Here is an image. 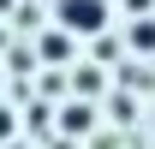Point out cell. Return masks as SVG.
Segmentation results:
<instances>
[{
    "label": "cell",
    "mask_w": 155,
    "mask_h": 149,
    "mask_svg": "<svg viewBox=\"0 0 155 149\" xmlns=\"http://www.w3.org/2000/svg\"><path fill=\"white\" fill-rule=\"evenodd\" d=\"M12 6H18V0H0V12H12Z\"/></svg>",
    "instance_id": "cell-9"
},
{
    "label": "cell",
    "mask_w": 155,
    "mask_h": 149,
    "mask_svg": "<svg viewBox=\"0 0 155 149\" xmlns=\"http://www.w3.org/2000/svg\"><path fill=\"white\" fill-rule=\"evenodd\" d=\"M101 84H107V72H96V66H84V72H78V90H84V95H96Z\"/></svg>",
    "instance_id": "cell-6"
},
{
    "label": "cell",
    "mask_w": 155,
    "mask_h": 149,
    "mask_svg": "<svg viewBox=\"0 0 155 149\" xmlns=\"http://www.w3.org/2000/svg\"><path fill=\"white\" fill-rule=\"evenodd\" d=\"M125 42H131L137 54H155V18H131V30H125Z\"/></svg>",
    "instance_id": "cell-4"
},
{
    "label": "cell",
    "mask_w": 155,
    "mask_h": 149,
    "mask_svg": "<svg viewBox=\"0 0 155 149\" xmlns=\"http://www.w3.org/2000/svg\"><path fill=\"white\" fill-rule=\"evenodd\" d=\"M54 131H60V137H84V131H96V108H90V101H66V108L54 113Z\"/></svg>",
    "instance_id": "cell-2"
},
{
    "label": "cell",
    "mask_w": 155,
    "mask_h": 149,
    "mask_svg": "<svg viewBox=\"0 0 155 149\" xmlns=\"http://www.w3.org/2000/svg\"><path fill=\"white\" fill-rule=\"evenodd\" d=\"M36 54L48 60V66H66V60H72V30H42V42H36Z\"/></svg>",
    "instance_id": "cell-3"
},
{
    "label": "cell",
    "mask_w": 155,
    "mask_h": 149,
    "mask_svg": "<svg viewBox=\"0 0 155 149\" xmlns=\"http://www.w3.org/2000/svg\"><path fill=\"white\" fill-rule=\"evenodd\" d=\"M54 12H60V30H72V36H101L107 18H114L107 0H60Z\"/></svg>",
    "instance_id": "cell-1"
},
{
    "label": "cell",
    "mask_w": 155,
    "mask_h": 149,
    "mask_svg": "<svg viewBox=\"0 0 155 149\" xmlns=\"http://www.w3.org/2000/svg\"><path fill=\"white\" fill-rule=\"evenodd\" d=\"M6 149H30V143H6Z\"/></svg>",
    "instance_id": "cell-11"
},
{
    "label": "cell",
    "mask_w": 155,
    "mask_h": 149,
    "mask_svg": "<svg viewBox=\"0 0 155 149\" xmlns=\"http://www.w3.org/2000/svg\"><path fill=\"white\" fill-rule=\"evenodd\" d=\"M0 48H6V24H0Z\"/></svg>",
    "instance_id": "cell-10"
},
{
    "label": "cell",
    "mask_w": 155,
    "mask_h": 149,
    "mask_svg": "<svg viewBox=\"0 0 155 149\" xmlns=\"http://www.w3.org/2000/svg\"><path fill=\"white\" fill-rule=\"evenodd\" d=\"M6 143H18V113L0 101V149H6Z\"/></svg>",
    "instance_id": "cell-5"
},
{
    "label": "cell",
    "mask_w": 155,
    "mask_h": 149,
    "mask_svg": "<svg viewBox=\"0 0 155 149\" xmlns=\"http://www.w3.org/2000/svg\"><path fill=\"white\" fill-rule=\"evenodd\" d=\"M101 60H119V42L114 36H96V66H101Z\"/></svg>",
    "instance_id": "cell-7"
},
{
    "label": "cell",
    "mask_w": 155,
    "mask_h": 149,
    "mask_svg": "<svg viewBox=\"0 0 155 149\" xmlns=\"http://www.w3.org/2000/svg\"><path fill=\"white\" fill-rule=\"evenodd\" d=\"M125 12H137V18H149V12H155V0H125Z\"/></svg>",
    "instance_id": "cell-8"
}]
</instances>
